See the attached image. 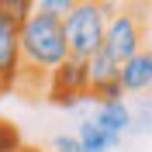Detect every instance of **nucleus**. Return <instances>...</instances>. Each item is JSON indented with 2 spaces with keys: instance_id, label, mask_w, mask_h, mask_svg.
Returning a JSON list of instances; mask_svg holds the SVG:
<instances>
[{
  "instance_id": "obj_1",
  "label": "nucleus",
  "mask_w": 152,
  "mask_h": 152,
  "mask_svg": "<svg viewBox=\"0 0 152 152\" xmlns=\"http://www.w3.org/2000/svg\"><path fill=\"white\" fill-rule=\"evenodd\" d=\"M18 48H21V80L18 94H38L45 90V76L69 59L62 21L48 14H31L18 28Z\"/></svg>"
},
{
  "instance_id": "obj_2",
  "label": "nucleus",
  "mask_w": 152,
  "mask_h": 152,
  "mask_svg": "<svg viewBox=\"0 0 152 152\" xmlns=\"http://www.w3.org/2000/svg\"><path fill=\"white\" fill-rule=\"evenodd\" d=\"M118 10L114 0H80L66 18H62V35L73 59H90L104 45V31L111 14Z\"/></svg>"
},
{
  "instance_id": "obj_3",
  "label": "nucleus",
  "mask_w": 152,
  "mask_h": 152,
  "mask_svg": "<svg viewBox=\"0 0 152 152\" xmlns=\"http://www.w3.org/2000/svg\"><path fill=\"white\" fill-rule=\"evenodd\" d=\"M149 7H152V0H128L111 14L100 52L114 66H121L138 48H145V14H149Z\"/></svg>"
},
{
  "instance_id": "obj_4",
  "label": "nucleus",
  "mask_w": 152,
  "mask_h": 152,
  "mask_svg": "<svg viewBox=\"0 0 152 152\" xmlns=\"http://www.w3.org/2000/svg\"><path fill=\"white\" fill-rule=\"evenodd\" d=\"M45 100L56 107H80L90 94V73H86V59H73L59 62L52 73L45 76Z\"/></svg>"
},
{
  "instance_id": "obj_5",
  "label": "nucleus",
  "mask_w": 152,
  "mask_h": 152,
  "mask_svg": "<svg viewBox=\"0 0 152 152\" xmlns=\"http://www.w3.org/2000/svg\"><path fill=\"white\" fill-rule=\"evenodd\" d=\"M21 80V48H18V24L0 18V94L18 90Z\"/></svg>"
},
{
  "instance_id": "obj_6",
  "label": "nucleus",
  "mask_w": 152,
  "mask_h": 152,
  "mask_svg": "<svg viewBox=\"0 0 152 152\" xmlns=\"http://www.w3.org/2000/svg\"><path fill=\"white\" fill-rule=\"evenodd\" d=\"M118 86L121 94H152V48H138L132 59L118 66Z\"/></svg>"
},
{
  "instance_id": "obj_7",
  "label": "nucleus",
  "mask_w": 152,
  "mask_h": 152,
  "mask_svg": "<svg viewBox=\"0 0 152 152\" xmlns=\"http://www.w3.org/2000/svg\"><path fill=\"white\" fill-rule=\"evenodd\" d=\"M94 124H100L111 138L121 142L124 135L132 132V104L128 100H111V104H97Z\"/></svg>"
},
{
  "instance_id": "obj_8",
  "label": "nucleus",
  "mask_w": 152,
  "mask_h": 152,
  "mask_svg": "<svg viewBox=\"0 0 152 152\" xmlns=\"http://www.w3.org/2000/svg\"><path fill=\"white\" fill-rule=\"evenodd\" d=\"M76 142H80V152H111L114 145H118V138H111V135H107L100 124H94V118H90V121L80 124Z\"/></svg>"
},
{
  "instance_id": "obj_9",
  "label": "nucleus",
  "mask_w": 152,
  "mask_h": 152,
  "mask_svg": "<svg viewBox=\"0 0 152 152\" xmlns=\"http://www.w3.org/2000/svg\"><path fill=\"white\" fill-rule=\"evenodd\" d=\"M86 73H90V86L114 83V80H118V66H114V62L104 56V52H97V56L86 59Z\"/></svg>"
},
{
  "instance_id": "obj_10",
  "label": "nucleus",
  "mask_w": 152,
  "mask_h": 152,
  "mask_svg": "<svg viewBox=\"0 0 152 152\" xmlns=\"http://www.w3.org/2000/svg\"><path fill=\"white\" fill-rule=\"evenodd\" d=\"M35 14V0H0V18L10 21V24H24V21Z\"/></svg>"
},
{
  "instance_id": "obj_11",
  "label": "nucleus",
  "mask_w": 152,
  "mask_h": 152,
  "mask_svg": "<svg viewBox=\"0 0 152 152\" xmlns=\"http://www.w3.org/2000/svg\"><path fill=\"white\" fill-rule=\"evenodd\" d=\"M80 0H35V14H48V18H66Z\"/></svg>"
},
{
  "instance_id": "obj_12",
  "label": "nucleus",
  "mask_w": 152,
  "mask_h": 152,
  "mask_svg": "<svg viewBox=\"0 0 152 152\" xmlns=\"http://www.w3.org/2000/svg\"><path fill=\"white\" fill-rule=\"evenodd\" d=\"M86 100H97V104H111V100H124V94H121V86H118V80H114V83H100V86H90Z\"/></svg>"
},
{
  "instance_id": "obj_13",
  "label": "nucleus",
  "mask_w": 152,
  "mask_h": 152,
  "mask_svg": "<svg viewBox=\"0 0 152 152\" xmlns=\"http://www.w3.org/2000/svg\"><path fill=\"white\" fill-rule=\"evenodd\" d=\"M21 145H24L21 142V132L10 121H0V152H18Z\"/></svg>"
},
{
  "instance_id": "obj_14",
  "label": "nucleus",
  "mask_w": 152,
  "mask_h": 152,
  "mask_svg": "<svg viewBox=\"0 0 152 152\" xmlns=\"http://www.w3.org/2000/svg\"><path fill=\"white\" fill-rule=\"evenodd\" d=\"M132 132H152V104H142V111H132Z\"/></svg>"
},
{
  "instance_id": "obj_15",
  "label": "nucleus",
  "mask_w": 152,
  "mask_h": 152,
  "mask_svg": "<svg viewBox=\"0 0 152 152\" xmlns=\"http://www.w3.org/2000/svg\"><path fill=\"white\" fill-rule=\"evenodd\" d=\"M52 152H80L76 135H56V138H52Z\"/></svg>"
},
{
  "instance_id": "obj_16",
  "label": "nucleus",
  "mask_w": 152,
  "mask_h": 152,
  "mask_svg": "<svg viewBox=\"0 0 152 152\" xmlns=\"http://www.w3.org/2000/svg\"><path fill=\"white\" fill-rule=\"evenodd\" d=\"M145 45L152 48V7H149V14H145Z\"/></svg>"
},
{
  "instance_id": "obj_17",
  "label": "nucleus",
  "mask_w": 152,
  "mask_h": 152,
  "mask_svg": "<svg viewBox=\"0 0 152 152\" xmlns=\"http://www.w3.org/2000/svg\"><path fill=\"white\" fill-rule=\"evenodd\" d=\"M18 152H38V149H31V145H21V149Z\"/></svg>"
}]
</instances>
